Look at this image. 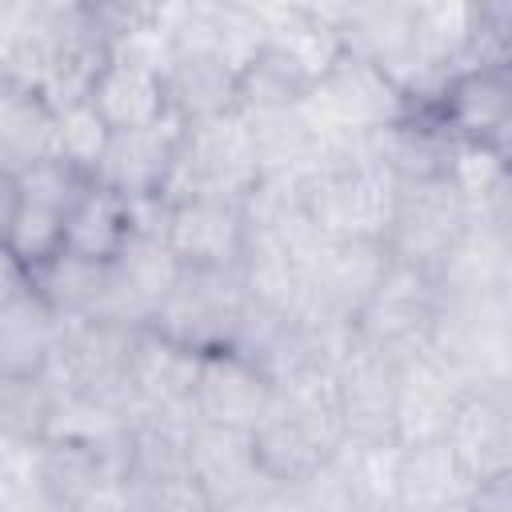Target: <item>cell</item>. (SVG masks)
Listing matches in <instances>:
<instances>
[{"label": "cell", "mask_w": 512, "mask_h": 512, "mask_svg": "<svg viewBox=\"0 0 512 512\" xmlns=\"http://www.w3.org/2000/svg\"><path fill=\"white\" fill-rule=\"evenodd\" d=\"M252 436H256L260 464H264V472L276 488H288V484L304 480L308 472H316L324 460H332L348 444L344 420L308 416V412H296L280 400Z\"/></svg>", "instance_id": "12"}, {"label": "cell", "mask_w": 512, "mask_h": 512, "mask_svg": "<svg viewBox=\"0 0 512 512\" xmlns=\"http://www.w3.org/2000/svg\"><path fill=\"white\" fill-rule=\"evenodd\" d=\"M272 408H276V388L252 360H244L232 348L204 356L196 380V416L204 424L256 432Z\"/></svg>", "instance_id": "14"}, {"label": "cell", "mask_w": 512, "mask_h": 512, "mask_svg": "<svg viewBox=\"0 0 512 512\" xmlns=\"http://www.w3.org/2000/svg\"><path fill=\"white\" fill-rule=\"evenodd\" d=\"M28 276L36 284V292L60 312V320H108V324H120L112 260H84V256L60 252L56 260H48L44 268H36Z\"/></svg>", "instance_id": "20"}, {"label": "cell", "mask_w": 512, "mask_h": 512, "mask_svg": "<svg viewBox=\"0 0 512 512\" xmlns=\"http://www.w3.org/2000/svg\"><path fill=\"white\" fill-rule=\"evenodd\" d=\"M0 512H76L72 504H60L56 496L48 492H36V496H24V500H12V504H0Z\"/></svg>", "instance_id": "34"}, {"label": "cell", "mask_w": 512, "mask_h": 512, "mask_svg": "<svg viewBox=\"0 0 512 512\" xmlns=\"http://www.w3.org/2000/svg\"><path fill=\"white\" fill-rule=\"evenodd\" d=\"M244 316H248V292L240 268H184L180 284L156 308L148 328L208 356L236 344Z\"/></svg>", "instance_id": "4"}, {"label": "cell", "mask_w": 512, "mask_h": 512, "mask_svg": "<svg viewBox=\"0 0 512 512\" xmlns=\"http://www.w3.org/2000/svg\"><path fill=\"white\" fill-rule=\"evenodd\" d=\"M172 108L192 124L220 112L240 108V76L220 60L204 52H180L172 72L164 76Z\"/></svg>", "instance_id": "25"}, {"label": "cell", "mask_w": 512, "mask_h": 512, "mask_svg": "<svg viewBox=\"0 0 512 512\" xmlns=\"http://www.w3.org/2000/svg\"><path fill=\"white\" fill-rule=\"evenodd\" d=\"M240 280L248 292V304L284 320H296L308 304V272L300 256H292L284 244L248 236L240 256Z\"/></svg>", "instance_id": "22"}, {"label": "cell", "mask_w": 512, "mask_h": 512, "mask_svg": "<svg viewBox=\"0 0 512 512\" xmlns=\"http://www.w3.org/2000/svg\"><path fill=\"white\" fill-rule=\"evenodd\" d=\"M188 460H192V476L204 488L212 508H240L248 500L276 492V484L268 480V472L260 464L256 436L244 428H224V424L200 420L188 440Z\"/></svg>", "instance_id": "9"}, {"label": "cell", "mask_w": 512, "mask_h": 512, "mask_svg": "<svg viewBox=\"0 0 512 512\" xmlns=\"http://www.w3.org/2000/svg\"><path fill=\"white\" fill-rule=\"evenodd\" d=\"M468 228V200L452 188L448 176L424 180V184H400V204L396 220L388 232V252L396 260L420 264L440 276L444 260L460 244Z\"/></svg>", "instance_id": "7"}, {"label": "cell", "mask_w": 512, "mask_h": 512, "mask_svg": "<svg viewBox=\"0 0 512 512\" xmlns=\"http://www.w3.org/2000/svg\"><path fill=\"white\" fill-rule=\"evenodd\" d=\"M204 352H192L152 328H140L128 356V400L132 424L140 416H196V380H200Z\"/></svg>", "instance_id": "8"}, {"label": "cell", "mask_w": 512, "mask_h": 512, "mask_svg": "<svg viewBox=\"0 0 512 512\" xmlns=\"http://www.w3.org/2000/svg\"><path fill=\"white\" fill-rule=\"evenodd\" d=\"M56 156V108L28 88L0 80V164L16 176Z\"/></svg>", "instance_id": "24"}, {"label": "cell", "mask_w": 512, "mask_h": 512, "mask_svg": "<svg viewBox=\"0 0 512 512\" xmlns=\"http://www.w3.org/2000/svg\"><path fill=\"white\" fill-rule=\"evenodd\" d=\"M184 276V260L172 252L164 236H140L132 232L120 256L112 260V284H116V316L128 328H148L156 308L172 296V288Z\"/></svg>", "instance_id": "17"}, {"label": "cell", "mask_w": 512, "mask_h": 512, "mask_svg": "<svg viewBox=\"0 0 512 512\" xmlns=\"http://www.w3.org/2000/svg\"><path fill=\"white\" fill-rule=\"evenodd\" d=\"M64 252V216L40 204H24L4 192V256L8 264L36 272Z\"/></svg>", "instance_id": "27"}, {"label": "cell", "mask_w": 512, "mask_h": 512, "mask_svg": "<svg viewBox=\"0 0 512 512\" xmlns=\"http://www.w3.org/2000/svg\"><path fill=\"white\" fill-rule=\"evenodd\" d=\"M92 104L108 120L112 132L148 128L172 112L168 84L160 72H148V68L128 64V60H112V56H108V64L92 88Z\"/></svg>", "instance_id": "23"}, {"label": "cell", "mask_w": 512, "mask_h": 512, "mask_svg": "<svg viewBox=\"0 0 512 512\" xmlns=\"http://www.w3.org/2000/svg\"><path fill=\"white\" fill-rule=\"evenodd\" d=\"M392 252L384 240H324L308 264V304L356 320L372 300Z\"/></svg>", "instance_id": "16"}, {"label": "cell", "mask_w": 512, "mask_h": 512, "mask_svg": "<svg viewBox=\"0 0 512 512\" xmlns=\"http://www.w3.org/2000/svg\"><path fill=\"white\" fill-rule=\"evenodd\" d=\"M296 512H300V508H296Z\"/></svg>", "instance_id": "36"}, {"label": "cell", "mask_w": 512, "mask_h": 512, "mask_svg": "<svg viewBox=\"0 0 512 512\" xmlns=\"http://www.w3.org/2000/svg\"><path fill=\"white\" fill-rule=\"evenodd\" d=\"M188 132V120L172 108L164 120L148 124V128H132V132H112V144L96 168V184L124 196V200H144V196H160L180 140Z\"/></svg>", "instance_id": "11"}, {"label": "cell", "mask_w": 512, "mask_h": 512, "mask_svg": "<svg viewBox=\"0 0 512 512\" xmlns=\"http://www.w3.org/2000/svg\"><path fill=\"white\" fill-rule=\"evenodd\" d=\"M404 444L400 440H348L340 448V460L364 500L368 512L396 508L400 500V476H404Z\"/></svg>", "instance_id": "28"}, {"label": "cell", "mask_w": 512, "mask_h": 512, "mask_svg": "<svg viewBox=\"0 0 512 512\" xmlns=\"http://www.w3.org/2000/svg\"><path fill=\"white\" fill-rule=\"evenodd\" d=\"M296 108L312 128V136L332 156V164H340V152L352 140L384 132L412 116V100L388 80V72L352 52L320 84H312Z\"/></svg>", "instance_id": "2"}, {"label": "cell", "mask_w": 512, "mask_h": 512, "mask_svg": "<svg viewBox=\"0 0 512 512\" xmlns=\"http://www.w3.org/2000/svg\"><path fill=\"white\" fill-rule=\"evenodd\" d=\"M172 252L184 260V268H240L244 256V208L216 204V200H192L172 208L168 236Z\"/></svg>", "instance_id": "18"}, {"label": "cell", "mask_w": 512, "mask_h": 512, "mask_svg": "<svg viewBox=\"0 0 512 512\" xmlns=\"http://www.w3.org/2000/svg\"><path fill=\"white\" fill-rule=\"evenodd\" d=\"M476 384L432 344H420L416 352L400 356V380H396V440L404 448L448 440V428L456 420L460 400Z\"/></svg>", "instance_id": "6"}, {"label": "cell", "mask_w": 512, "mask_h": 512, "mask_svg": "<svg viewBox=\"0 0 512 512\" xmlns=\"http://www.w3.org/2000/svg\"><path fill=\"white\" fill-rule=\"evenodd\" d=\"M128 236H132L128 200L100 188L96 180L76 200V208L64 216V252L84 256V260H116Z\"/></svg>", "instance_id": "26"}, {"label": "cell", "mask_w": 512, "mask_h": 512, "mask_svg": "<svg viewBox=\"0 0 512 512\" xmlns=\"http://www.w3.org/2000/svg\"><path fill=\"white\" fill-rule=\"evenodd\" d=\"M88 188H92V176L72 168L60 156L40 160V164H32V168H24L16 176H4V192H12L24 204H40L48 212H60V216H68Z\"/></svg>", "instance_id": "30"}, {"label": "cell", "mask_w": 512, "mask_h": 512, "mask_svg": "<svg viewBox=\"0 0 512 512\" xmlns=\"http://www.w3.org/2000/svg\"><path fill=\"white\" fill-rule=\"evenodd\" d=\"M436 116L456 140H484L512 152V60L460 68L448 80Z\"/></svg>", "instance_id": "10"}, {"label": "cell", "mask_w": 512, "mask_h": 512, "mask_svg": "<svg viewBox=\"0 0 512 512\" xmlns=\"http://www.w3.org/2000/svg\"><path fill=\"white\" fill-rule=\"evenodd\" d=\"M108 144H112V128L92 100H80L56 112V156L68 160L72 168L96 176Z\"/></svg>", "instance_id": "31"}, {"label": "cell", "mask_w": 512, "mask_h": 512, "mask_svg": "<svg viewBox=\"0 0 512 512\" xmlns=\"http://www.w3.org/2000/svg\"><path fill=\"white\" fill-rule=\"evenodd\" d=\"M284 492L292 496V504L300 512H368L352 476H348V468H344V460H340V452L332 460H324L316 472H308L304 480L288 484Z\"/></svg>", "instance_id": "32"}, {"label": "cell", "mask_w": 512, "mask_h": 512, "mask_svg": "<svg viewBox=\"0 0 512 512\" xmlns=\"http://www.w3.org/2000/svg\"><path fill=\"white\" fill-rule=\"evenodd\" d=\"M480 484L460 464V456L448 448V440L416 444L404 452V476H400V512H456L476 500Z\"/></svg>", "instance_id": "21"}, {"label": "cell", "mask_w": 512, "mask_h": 512, "mask_svg": "<svg viewBox=\"0 0 512 512\" xmlns=\"http://www.w3.org/2000/svg\"><path fill=\"white\" fill-rule=\"evenodd\" d=\"M448 448L460 456V464L472 472L476 484H488V480L512 472L508 416H504L500 392L492 384H480L460 400L456 420L448 428Z\"/></svg>", "instance_id": "19"}, {"label": "cell", "mask_w": 512, "mask_h": 512, "mask_svg": "<svg viewBox=\"0 0 512 512\" xmlns=\"http://www.w3.org/2000/svg\"><path fill=\"white\" fill-rule=\"evenodd\" d=\"M440 308H444L440 276L392 256L372 300L356 316V336L380 352L408 356L420 344H428Z\"/></svg>", "instance_id": "5"}, {"label": "cell", "mask_w": 512, "mask_h": 512, "mask_svg": "<svg viewBox=\"0 0 512 512\" xmlns=\"http://www.w3.org/2000/svg\"><path fill=\"white\" fill-rule=\"evenodd\" d=\"M336 376H340V416L348 440H396L400 356L360 340Z\"/></svg>", "instance_id": "15"}, {"label": "cell", "mask_w": 512, "mask_h": 512, "mask_svg": "<svg viewBox=\"0 0 512 512\" xmlns=\"http://www.w3.org/2000/svg\"><path fill=\"white\" fill-rule=\"evenodd\" d=\"M448 180L468 200V208L492 204L512 188V152L484 140H456L448 156Z\"/></svg>", "instance_id": "29"}, {"label": "cell", "mask_w": 512, "mask_h": 512, "mask_svg": "<svg viewBox=\"0 0 512 512\" xmlns=\"http://www.w3.org/2000/svg\"><path fill=\"white\" fill-rule=\"evenodd\" d=\"M260 176L264 172H260L252 124L240 108H232V112L188 124L176 164L160 188V200L168 208H180L192 200H216V204L244 208Z\"/></svg>", "instance_id": "1"}, {"label": "cell", "mask_w": 512, "mask_h": 512, "mask_svg": "<svg viewBox=\"0 0 512 512\" xmlns=\"http://www.w3.org/2000/svg\"><path fill=\"white\" fill-rule=\"evenodd\" d=\"M400 180L384 164H336L304 184L308 220L324 240H388Z\"/></svg>", "instance_id": "3"}, {"label": "cell", "mask_w": 512, "mask_h": 512, "mask_svg": "<svg viewBox=\"0 0 512 512\" xmlns=\"http://www.w3.org/2000/svg\"><path fill=\"white\" fill-rule=\"evenodd\" d=\"M52 412V392L40 376H0V420L4 436L44 440V424Z\"/></svg>", "instance_id": "33"}, {"label": "cell", "mask_w": 512, "mask_h": 512, "mask_svg": "<svg viewBox=\"0 0 512 512\" xmlns=\"http://www.w3.org/2000/svg\"><path fill=\"white\" fill-rule=\"evenodd\" d=\"M116 512H136V508H128V504H124V508H116Z\"/></svg>", "instance_id": "35"}, {"label": "cell", "mask_w": 512, "mask_h": 512, "mask_svg": "<svg viewBox=\"0 0 512 512\" xmlns=\"http://www.w3.org/2000/svg\"><path fill=\"white\" fill-rule=\"evenodd\" d=\"M60 328V312L36 292L32 276L8 264L0 296V376H40Z\"/></svg>", "instance_id": "13"}]
</instances>
